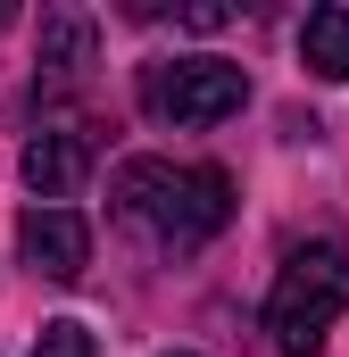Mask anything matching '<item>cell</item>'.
Instances as JSON below:
<instances>
[{
  "instance_id": "6",
  "label": "cell",
  "mask_w": 349,
  "mask_h": 357,
  "mask_svg": "<svg viewBox=\"0 0 349 357\" xmlns=\"http://www.w3.org/2000/svg\"><path fill=\"white\" fill-rule=\"evenodd\" d=\"M91 50H100V25H91L84 8H42V67L67 84V75H84Z\"/></svg>"
},
{
  "instance_id": "2",
  "label": "cell",
  "mask_w": 349,
  "mask_h": 357,
  "mask_svg": "<svg viewBox=\"0 0 349 357\" xmlns=\"http://www.w3.org/2000/svg\"><path fill=\"white\" fill-rule=\"evenodd\" d=\"M341 307H349V250L341 241H308V250H291L283 274H274L266 333H274L283 357H316L325 333L341 324Z\"/></svg>"
},
{
  "instance_id": "7",
  "label": "cell",
  "mask_w": 349,
  "mask_h": 357,
  "mask_svg": "<svg viewBox=\"0 0 349 357\" xmlns=\"http://www.w3.org/2000/svg\"><path fill=\"white\" fill-rule=\"evenodd\" d=\"M299 67L325 75V84H349V8H308V25H299Z\"/></svg>"
},
{
  "instance_id": "3",
  "label": "cell",
  "mask_w": 349,
  "mask_h": 357,
  "mask_svg": "<svg viewBox=\"0 0 349 357\" xmlns=\"http://www.w3.org/2000/svg\"><path fill=\"white\" fill-rule=\"evenodd\" d=\"M142 100L150 116L167 125H225L242 100H250V75L233 59H174V67H150L142 75Z\"/></svg>"
},
{
  "instance_id": "8",
  "label": "cell",
  "mask_w": 349,
  "mask_h": 357,
  "mask_svg": "<svg viewBox=\"0 0 349 357\" xmlns=\"http://www.w3.org/2000/svg\"><path fill=\"white\" fill-rule=\"evenodd\" d=\"M34 357H100V341H91L75 316H59V324H42V333H34Z\"/></svg>"
},
{
  "instance_id": "4",
  "label": "cell",
  "mask_w": 349,
  "mask_h": 357,
  "mask_svg": "<svg viewBox=\"0 0 349 357\" xmlns=\"http://www.w3.org/2000/svg\"><path fill=\"white\" fill-rule=\"evenodd\" d=\"M17 250H25V266L50 274V282H75L91 266V225L75 208H25L17 216Z\"/></svg>"
},
{
  "instance_id": "9",
  "label": "cell",
  "mask_w": 349,
  "mask_h": 357,
  "mask_svg": "<svg viewBox=\"0 0 349 357\" xmlns=\"http://www.w3.org/2000/svg\"><path fill=\"white\" fill-rule=\"evenodd\" d=\"M174 357H191V349H174Z\"/></svg>"
},
{
  "instance_id": "1",
  "label": "cell",
  "mask_w": 349,
  "mask_h": 357,
  "mask_svg": "<svg viewBox=\"0 0 349 357\" xmlns=\"http://www.w3.org/2000/svg\"><path fill=\"white\" fill-rule=\"evenodd\" d=\"M117 208L142 216L167 250H200L233 216V175L225 167H158V158H133L117 175Z\"/></svg>"
},
{
  "instance_id": "5",
  "label": "cell",
  "mask_w": 349,
  "mask_h": 357,
  "mask_svg": "<svg viewBox=\"0 0 349 357\" xmlns=\"http://www.w3.org/2000/svg\"><path fill=\"white\" fill-rule=\"evenodd\" d=\"M91 175V142L75 125H50V133H34L25 142V183H34V199L42 208H59V199H75Z\"/></svg>"
}]
</instances>
